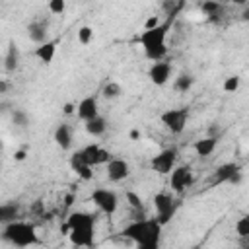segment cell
Here are the masks:
<instances>
[{"mask_svg": "<svg viewBox=\"0 0 249 249\" xmlns=\"http://www.w3.org/2000/svg\"><path fill=\"white\" fill-rule=\"evenodd\" d=\"M161 228L163 226L158 218H142V220H132L121 233L132 239L142 249H156L160 245Z\"/></svg>", "mask_w": 249, "mask_h": 249, "instance_id": "cell-1", "label": "cell"}, {"mask_svg": "<svg viewBox=\"0 0 249 249\" xmlns=\"http://www.w3.org/2000/svg\"><path fill=\"white\" fill-rule=\"evenodd\" d=\"M171 27V19L152 27V29H144L138 37L140 45H142V51L146 54V58L150 60H161L165 54H167V45H165V39H167V31Z\"/></svg>", "mask_w": 249, "mask_h": 249, "instance_id": "cell-2", "label": "cell"}, {"mask_svg": "<svg viewBox=\"0 0 249 249\" xmlns=\"http://www.w3.org/2000/svg\"><path fill=\"white\" fill-rule=\"evenodd\" d=\"M70 231L68 237L74 245L78 247H91L93 245V226H95V218L88 212L82 210H74L68 214L66 220Z\"/></svg>", "mask_w": 249, "mask_h": 249, "instance_id": "cell-3", "label": "cell"}, {"mask_svg": "<svg viewBox=\"0 0 249 249\" xmlns=\"http://www.w3.org/2000/svg\"><path fill=\"white\" fill-rule=\"evenodd\" d=\"M2 239L16 245V247H29V245L39 243V237L35 233V226L29 222H21V220H14L10 224H4Z\"/></svg>", "mask_w": 249, "mask_h": 249, "instance_id": "cell-4", "label": "cell"}, {"mask_svg": "<svg viewBox=\"0 0 249 249\" xmlns=\"http://www.w3.org/2000/svg\"><path fill=\"white\" fill-rule=\"evenodd\" d=\"M161 124L171 132V134H181L185 130V124L189 121V109L179 107V109H167L160 117Z\"/></svg>", "mask_w": 249, "mask_h": 249, "instance_id": "cell-5", "label": "cell"}, {"mask_svg": "<svg viewBox=\"0 0 249 249\" xmlns=\"http://www.w3.org/2000/svg\"><path fill=\"white\" fill-rule=\"evenodd\" d=\"M91 202L103 212V214H115L117 208H119V198H117V193L115 191H109V189H93L91 191Z\"/></svg>", "mask_w": 249, "mask_h": 249, "instance_id": "cell-6", "label": "cell"}, {"mask_svg": "<svg viewBox=\"0 0 249 249\" xmlns=\"http://www.w3.org/2000/svg\"><path fill=\"white\" fill-rule=\"evenodd\" d=\"M177 163V148H165L156 154L150 161V167L160 175H169Z\"/></svg>", "mask_w": 249, "mask_h": 249, "instance_id": "cell-7", "label": "cell"}, {"mask_svg": "<svg viewBox=\"0 0 249 249\" xmlns=\"http://www.w3.org/2000/svg\"><path fill=\"white\" fill-rule=\"evenodd\" d=\"M154 208H156L158 220L161 222V226H165L175 214V200L167 193H158L154 196Z\"/></svg>", "mask_w": 249, "mask_h": 249, "instance_id": "cell-8", "label": "cell"}, {"mask_svg": "<svg viewBox=\"0 0 249 249\" xmlns=\"http://www.w3.org/2000/svg\"><path fill=\"white\" fill-rule=\"evenodd\" d=\"M105 173L111 183H121L130 175V165H128V161H124L121 158H111L105 163Z\"/></svg>", "mask_w": 249, "mask_h": 249, "instance_id": "cell-9", "label": "cell"}, {"mask_svg": "<svg viewBox=\"0 0 249 249\" xmlns=\"http://www.w3.org/2000/svg\"><path fill=\"white\" fill-rule=\"evenodd\" d=\"M169 175H171V189L175 193H183L187 187L193 185V169H191V165H177V167H173V171Z\"/></svg>", "mask_w": 249, "mask_h": 249, "instance_id": "cell-10", "label": "cell"}, {"mask_svg": "<svg viewBox=\"0 0 249 249\" xmlns=\"http://www.w3.org/2000/svg\"><path fill=\"white\" fill-rule=\"evenodd\" d=\"M171 76V64L163 62V60H154L150 70H148V78L154 86H165L167 80Z\"/></svg>", "mask_w": 249, "mask_h": 249, "instance_id": "cell-11", "label": "cell"}, {"mask_svg": "<svg viewBox=\"0 0 249 249\" xmlns=\"http://www.w3.org/2000/svg\"><path fill=\"white\" fill-rule=\"evenodd\" d=\"M82 154H84V158H86V161L89 163V165H103V163H107L109 160H111V154H109V150H105V148H101L99 144H88L86 148H82Z\"/></svg>", "mask_w": 249, "mask_h": 249, "instance_id": "cell-12", "label": "cell"}, {"mask_svg": "<svg viewBox=\"0 0 249 249\" xmlns=\"http://www.w3.org/2000/svg\"><path fill=\"white\" fill-rule=\"evenodd\" d=\"M70 167H72V171H74L80 179H84V181H89V179L93 177V171H91L93 165H89V163L86 161L82 150H78V152H74V154L70 156Z\"/></svg>", "mask_w": 249, "mask_h": 249, "instance_id": "cell-13", "label": "cell"}, {"mask_svg": "<svg viewBox=\"0 0 249 249\" xmlns=\"http://www.w3.org/2000/svg\"><path fill=\"white\" fill-rule=\"evenodd\" d=\"M237 171H241V167H239L237 163H233V161H228V163H222V165H218V167L214 169V173H212V177H210V181H212L214 185H222V183H230V181L233 179V175H235Z\"/></svg>", "mask_w": 249, "mask_h": 249, "instance_id": "cell-14", "label": "cell"}, {"mask_svg": "<svg viewBox=\"0 0 249 249\" xmlns=\"http://www.w3.org/2000/svg\"><path fill=\"white\" fill-rule=\"evenodd\" d=\"M76 115H78V119H82L84 123L89 121V119H93V117H97V115H99L97 99H95L93 95L84 97V99L78 103V107H76Z\"/></svg>", "mask_w": 249, "mask_h": 249, "instance_id": "cell-15", "label": "cell"}, {"mask_svg": "<svg viewBox=\"0 0 249 249\" xmlns=\"http://www.w3.org/2000/svg\"><path fill=\"white\" fill-rule=\"evenodd\" d=\"M27 35L33 43L37 45H43L47 41V35H49V21L45 19H35L27 25Z\"/></svg>", "mask_w": 249, "mask_h": 249, "instance_id": "cell-16", "label": "cell"}, {"mask_svg": "<svg viewBox=\"0 0 249 249\" xmlns=\"http://www.w3.org/2000/svg\"><path fill=\"white\" fill-rule=\"evenodd\" d=\"M72 128H70V124H66V123H60L56 128H54V142H56V146L60 148V150H70L72 148Z\"/></svg>", "mask_w": 249, "mask_h": 249, "instance_id": "cell-17", "label": "cell"}, {"mask_svg": "<svg viewBox=\"0 0 249 249\" xmlns=\"http://www.w3.org/2000/svg\"><path fill=\"white\" fill-rule=\"evenodd\" d=\"M56 41H45L43 45H39L37 49H35V58H39L43 64H51L53 62V58H54V54H56Z\"/></svg>", "mask_w": 249, "mask_h": 249, "instance_id": "cell-18", "label": "cell"}, {"mask_svg": "<svg viewBox=\"0 0 249 249\" xmlns=\"http://www.w3.org/2000/svg\"><path fill=\"white\" fill-rule=\"evenodd\" d=\"M216 146H218V136H216V134H212V136H206V138L196 140L193 148H195L196 156L206 158V156H210V154L216 150Z\"/></svg>", "mask_w": 249, "mask_h": 249, "instance_id": "cell-19", "label": "cell"}, {"mask_svg": "<svg viewBox=\"0 0 249 249\" xmlns=\"http://www.w3.org/2000/svg\"><path fill=\"white\" fill-rule=\"evenodd\" d=\"M200 10H202L204 16H208L210 21H218V19H222V16H224V6H222L218 0H204V2L200 4Z\"/></svg>", "mask_w": 249, "mask_h": 249, "instance_id": "cell-20", "label": "cell"}, {"mask_svg": "<svg viewBox=\"0 0 249 249\" xmlns=\"http://www.w3.org/2000/svg\"><path fill=\"white\" fill-rule=\"evenodd\" d=\"M84 126H86V132H88L89 136L97 138V136L105 134V130H107V121H105V117L97 115V117H93V119L86 121V123H84Z\"/></svg>", "mask_w": 249, "mask_h": 249, "instance_id": "cell-21", "label": "cell"}, {"mask_svg": "<svg viewBox=\"0 0 249 249\" xmlns=\"http://www.w3.org/2000/svg\"><path fill=\"white\" fill-rule=\"evenodd\" d=\"M18 218H19V204L18 202H4L0 206V222L2 224H10Z\"/></svg>", "mask_w": 249, "mask_h": 249, "instance_id": "cell-22", "label": "cell"}, {"mask_svg": "<svg viewBox=\"0 0 249 249\" xmlns=\"http://www.w3.org/2000/svg\"><path fill=\"white\" fill-rule=\"evenodd\" d=\"M193 84H195V78L191 76V74H179L177 78H175V82H173V88L177 89V91H181V93H187L191 88H193Z\"/></svg>", "mask_w": 249, "mask_h": 249, "instance_id": "cell-23", "label": "cell"}, {"mask_svg": "<svg viewBox=\"0 0 249 249\" xmlns=\"http://www.w3.org/2000/svg\"><path fill=\"white\" fill-rule=\"evenodd\" d=\"M121 93H123V88H121V84H117V82H107V84L103 86V89H101V95H103L105 99H117Z\"/></svg>", "mask_w": 249, "mask_h": 249, "instance_id": "cell-24", "label": "cell"}, {"mask_svg": "<svg viewBox=\"0 0 249 249\" xmlns=\"http://www.w3.org/2000/svg\"><path fill=\"white\" fill-rule=\"evenodd\" d=\"M12 123L19 128H25L29 124V115L23 111V109H14L12 111Z\"/></svg>", "mask_w": 249, "mask_h": 249, "instance_id": "cell-25", "label": "cell"}, {"mask_svg": "<svg viewBox=\"0 0 249 249\" xmlns=\"http://www.w3.org/2000/svg\"><path fill=\"white\" fill-rule=\"evenodd\" d=\"M235 233H237L241 239L249 237V214H247V216H241V218L235 222Z\"/></svg>", "mask_w": 249, "mask_h": 249, "instance_id": "cell-26", "label": "cell"}, {"mask_svg": "<svg viewBox=\"0 0 249 249\" xmlns=\"http://www.w3.org/2000/svg\"><path fill=\"white\" fill-rule=\"evenodd\" d=\"M91 39H93V29L89 25H82L78 29V43L80 45H89Z\"/></svg>", "mask_w": 249, "mask_h": 249, "instance_id": "cell-27", "label": "cell"}, {"mask_svg": "<svg viewBox=\"0 0 249 249\" xmlns=\"http://www.w3.org/2000/svg\"><path fill=\"white\" fill-rule=\"evenodd\" d=\"M239 84H241V78L239 76H230V78H226L224 80V91L226 93H235L237 89H239Z\"/></svg>", "mask_w": 249, "mask_h": 249, "instance_id": "cell-28", "label": "cell"}, {"mask_svg": "<svg viewBox=\"0 0 249 249\" xmlns=\"http://www.w3.org/2000/svg\"><path fill=\"white\" fill-rule=\"evenodd\" d=\"M18 58H19V53L16 47H10L8 51V56H6V70H14L18 66Z\"/></svg>", "mask_w": 249, "mask_h": 249, "instance_id": "cell-29", "label": "cell"}, {"mask_svg": "<svg viewBox=\"0 0 249 249\" xmlns=\"http://www.w3.org/2000/svg\"><path fill=\"white\" fill-rule=\"evenodd\" d=\"M64 10H66V0H49V12L51 14L60 16V14H64Z\"/></svg>", "mask_w": 249, "mask_h": 249, "instance_id": "cell-30", "label": "cell"}, {"mask_svg": "<svg viewBox=\"0 0 249 249\" xmlns=\"http://www.w3.org/2000/svg\"><path fill=\"white\" fill-rule=\"evenodd\" d=\"M156 25H160V18H158V16H152V18L146 19L144 29H152V27H156Z\"/></svg>", "mask_w": 249, "mask_h": 249, "instance_id": "cell-31", "label": "cell"}, {"mask_svg": "<svg viewBox=\"0 0 249 249\" xmlns=\"http://www.w3.org/2000/svg\"><path fill=\"white\" fill-rule=\"evenodd\" d=\"M76 107H78V105H74V103H64L62 113H64V115H72V113L76 111Z\"/></svg>", "mask_w": 249, "mask_h": 249, "instance_id": "cell-32", "label": "cell"}, {"mask_svg": "<svg viewBox=\"0 0 249 249\" xmlns=\"http://www.w3.org/2000/svg\"><path fill=\"white\" fill-rule=\"evenodd\" d=\"M25 158H27V152H25V150H18V152L14 154V160H16V161H23Z\"/></svg>", "mask_w": 249, "mask_h": 249, "instance_id": "cell-33", "label": "cell"}, {"mask_svg": "<svg viewBox=\"0 0 249 249\" xmlns=\"http://www.w3.org/2000/svg\"><path fill=\"white\" fill-rule=\"evenodd\" d=\"M230 183H231V185H237V183H241V171H237V173L233 175V179H231Z\"/></svg>", "mask_w": 249, "mask_h": 249, "instance_id": "cell-34", "label": "cell"}, {"mask_svg": "<svg viewBox=\"0 0 249 249\" xmlns=\"http://www.w3.org/2000/svg\"><path fill=\"white\" fill-rule=\"evenodd\" d=\"M74 202V195H68L66 198H64V206H70Z\"/></svg>", "mask_w": 249, "mask_h": 249, "instance_id": "cell-35", "label": "cell"}, {"mask_svg": "<svg viewBox=\"0 0 249 249\" xmlns=\"http://www.w3.org/2000/svg\"><path fill=\"white\" fill-rule=\"evenodd\" d=\"M230 2H233L235 6H245L247 4V0H230Z\"/></svg>", "mask_w": 249, "mask_h": 249, "instance_id": "cell-36", "label": "cell"}, {"mask_svg": "<svg viewBox=\"0 0 249 249\" xmlns=\"http://www.w3.org/2000/svg\"><path fill=\"white\" fill-rule=\"evenodd\" d=\"M138 136H140V132H138V130H130V138H132V140H136Z\"/></svg>", "mask_w": 249, "mask_h": 249, "instance_id": "cell-37", "label": "cell"}, {"mask_svg": "<svg viewBox=\"0 0 249 249\" xmlns=\"http://www.w3.org/2000/svg\"><path fill=\"white\" fill-rule=\"evenodd\" d=\"M243 19H249V10H247V12L243 14Z\"/></svg>", "mask_w": 249, "mask_h": 249, "instance_id": "cell-38", "label": "cell"}]
</instances>
